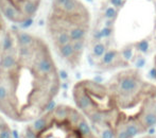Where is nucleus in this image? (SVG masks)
I'll use <instances>...</instances> for the list:
<instances>
[{
  "label": "nucleus",
  "mask_w": 156,
  "mask_h": 138,
  "mask_svg": "<svg viewBox=\"0 0 156 138\" xmlns=\"http://www.w3.org/2000/svg\"><path fill=\"white\" fill-rule=\"evenodd\" d=\"M43 0H0L4 19L15 25H25L37 15Z\"/></svg>",
  "instance_id": "nucleus-5"
},
{
  "label": "nucleus",
  "mask_w": 156,
  "mask_h": 138,
  "mask_svg": "<svg viewBox=\"0 0 156 138\" xmlns=\"http://www.w3.org/2000/svg\"><path fill=\"white\" fill-rule=\"evenodd\" d=\"M136 46H137V49L139 50L141 53H147V52H148V50H149V41H147V39H142V41H140Z\"/></svg>",
  "instance_id": "nucleus-16"
},
{
  "label": "nucleus",
  "mask_w": 156,
  "mask_h": 138,
  "mask_svg": "<svg viewBox=\"0 0 156 138\" xmlns=\"http://www.w3.org/2000/svg\"><path fill=\"white\" fill-rule=\"evenodd\" d=\"M8 28H6V20L4 19L3 15L0 12V52H1L2 46L5 41V37L8 35Z\"/></svg>",
  "instance_id": "nucleus-13"
},
{
  "label": "nucleus",
  "mask_w": 156,
  "mask_h": 138,
  "mask_svg": "<svg viewBox=\"0 0 156 138\" xmlns=\"http://www.w3.org/2000/svg\"><path fill=\"white\" fill-rule=\"evenodd\" d=\"M132 56H133V50H132L131 47H125L121 51V58L124 61H129Z\"/></svg>",
  "instance_id": "nucleus-17"
},
{
  "label": "nucleus",
  "mask_w": 156,
  "mask_h": 138,
  "mask_svg": "<svg viewBox=\"0 0 156 138\" xmlns=\"http://www.w3.org/2000/svg\"><path fill=\"white\" fill-rule=\"evenodd\" d=\"M98 138H114V126L105 124V126H96Z\"/></svg>",
  "instance_id": "nucleus-11"
},
{
  "label": "nucleus",
  "mask_w": 156,
  "mask_h": 138,
  "mask_svg": "<svg viewBox=\"0 0 156 138\" xmlns=\"http://www.w3.org/2000/svg\"><path fill=\"white\" fill-rule=\"evenodd\" d=\"M114 138H132L129 136V132L125 126V116L121 114L114 126Z\"/></svg>",
  "instance_id": "nucleus-8"
},
{
  "label": "nucleus",
  "mask_w": 156,
  "mask_h": 138,
  "mask_svg": "<svg viewBox=\"0 0 156 138\" xmlns=\"http://www.w3.org/2000/svg\"><path fill=\"white\" fill-rule=\"evenodd\" d=\"M142 138H156V135H148V136H146V137H142Z\"/></svg>",
  "instance_id": "nucleus-21"
},
{
  "label": "nucleus",
  "mask_w": 156,
  "mask_h": 138,
  "mask_svg": "<svg viewBox=\"0 0 156 138\" xmlns=\"http://www.w3.org/2000/svg\"><path fill=\"white\" fill-rule=\"evenodd\" d=\"M113 32V28H108V27H104L100 30V35L101 38H104V37H109Z\"/></svg>",
  "instance_id": "nucleus-18"
},
{
  "label": "nucleus",
  "mask_w": 156,
  "mask_h": 138,
  "mask_svg": "<svg viewBox=\"0 0 156 138\" xmlns=\"http://www.w3.org/2000/svg\"><path fill=\"white\" fill-rule=\"evenodd\" d=\"M61 85L48 44L36 34L10 30L0 52V113L30 123L54 106Z\"/></svg>",
  "instance_id": "nucleus-1"
},
{
  "label": "nucleus",
  "mask_w": 156,
  "mask_h": 138,
  "mask_svg": "<svg viewBox=\"0 0 156 138\" xmlns=\"http://www.w3.org/2000/svg\"><path fill=\"white\" fill-rule=\"evenodd\" d=\"M105 53H106V48H105V46L103 44L101 43L94 44L93 47V55L94 58H101Z\"/></svg>",
  "instance_id": "nucleus-14"
},
{
  "label": "nucleus",
  "mask_w": 156,
  "mask_h": 138,
  "mask_svg": "<svg viewBox=\"0 0 156 138\" xmlns=\"http://www.w3.org/2000/svg\"><path fill=\"white\" fill-rule=\"evenodd\" d=\"M104 16H105V18L109 19V20H113V19H115L116 16H117V10H116L114 6H109V8H107L106 10H105Z\"/></svg>",
  "instance_id": "nucleus-15"
},
{
  "label": "nucleus",
  "mask_w": 156,
  "mask_h": 138,
  "mask_svg": "<svg viewBox=\"0 0 156 138\" xmlns=\"http://www.w3.org/2000/svg\"><path fill=\"white\" fill-rule=\"evenodd\" d=\"M85 116L78 108L58 104L27 123L19 138H85L79 123Z\"/></svg>",
  "instance_id": "nucleus-3"
},
{
  "label": "nucleus",
  "mask_w": 156,
  "mask_h": 138,
  "mask_svg": "<svg viewBox=\"0 0 156 138\" xmlns=\"http://www.w3.org/2000/svg\"><path fill=\"white\" fill-rule=\"evenodd\" d=\"M0 138H15L12 129L1 113H0Z\"/></svg>",
  "instance_id": "nucleus-9"
},
{
  "label": "nucleus",
  "mask_w": 156,
  "mask_h": 138,
  "mask_svg": "<svg viewBox=\"0 0 156 138\" xmlns=\"http://www.w3.org/2000/svg\"><path fill=\"white\" fill-rule=\"evenodd\" d=\"M88 11L79 0H52L46 32L58 55L70 67L78 66L85 49Z\"/></svg>",
  "instance_id": "nucleus-2"
},
{
  "label": "nucleus",
  "mask_w": 156,
  "mask_h": 138,
  "mask_svg": "<svg viewBox=\"0 0 156 138\" xmlns=\"http://www.w3.org/2000/svg\"><path fill=\"white\" fill-rule=\"evenodd\" d=\"M111 3L114 6H121L123 4V0H111Z\"/></svg>",
  "instance_id": "nucleus-20"
},
{
  "label": "nucleus",
  "mask_w": 156,
  "mask_h": 138,
  "mask_svg": "<svg viewBox=\"0 0 156 138\" xmlns=\"http://www.w3.org/2000/svg\"><path fill=\"white\" fill-rule=\"evenodd\" d=\"M118 55H119V54H118V52L116 51V50H108V51H106V53L100 58L101 65L104 67L112 66L114 63H116Z\"/></svg>",
  "instance_id": "nucleus-10"
},
{
  "label": "nucleus",
  "mask_w": 156,
  "mask_h": 138,
  "mask_svg": "<svg viewBox=\"0 0 156 138\" xmlns=\"http://www.w3.org/2000/svg\"><path fill=\"white\" fill-rule=\"evenodd\" d=\"M136 67H138V68H142V67L144 66V64H146V60H144V58H141V56H139V58H137V61H136Z\"/></svg>",
  "instance_id": "nucleus-19"
},
{
  "label": "nucleus",
  "mask_w": 156,
  "mask_h": 138,
  "mask_svg": "<svg viewBox=\"0 0 156 138\" xmlns=\"http://www.w3.org/2000/svg\"><path fill=\"white\" fill-rule=\"evenodd\" d=\"M146 88V83L134 70L122 71L112 80L108 93L116 106L129 108L140 101Z\"/></svg>",
  "instance_id": "nucleus-4"
},
{
  "label": "nucleus",
  "mask_w": 156,
  "mask_h": 138,
  "mask_svg": "<svg viewBox=\"0 0 156 138\" xmlns=\"http://www.w3.org/2000/svg\"><path fill=\"white\" fill-rule=\"evenodd\" d=\"M136 118L139 120V122L146 131L156 126V115L152 111V109L144 103H142L141 108L136 115Z\"/></svg>",
  "instance_id": "nucleus-6"
},
{
  "label": "nucleus",
  "mask_w": 156,
  "mask_h": 138,
  "mask_svg": "<svg viewBox=\"0 0 156 138\" xmlns=\"http://www.w3.org/2000/svg\"><path fill=\"white\" fill-rule=\"evenodd\" d=\"M144 103L147 104L152 111L156 115V88L153 87L150 91L148 93V95L146 96V98L144 99Z\"/></svg>",
  "instance_id": "nucleus-12"
},
{
  "label": "nucleus",
  "mask_w": 156,
  "mask_h": 138,
  "mask_svg": "<svg viewBox=\"0 0 156 138\" xmlns=\"http://www.w3.org/2000/svg\"><path fill=\"white\" fill-rule=\"evenodd\" d=\"M125 126H126V130L132 138H135L138 135H141L144 132H147L144 126H141V123L139 122V120L136 118V116H134V117H125Z\"/></svg>",
  "instance_id": "nucleus-7"
}]
</instances>
